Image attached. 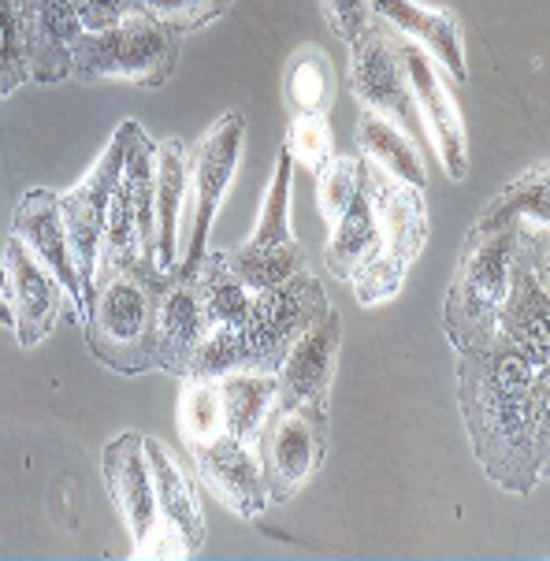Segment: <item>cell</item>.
<instances>
[{
  "instance_id": "1",
  "label": "cell",
  "mask_w": 550,
  "mask_h": 561,
  "mask_svg": "<svg viewBox=\"0 0 550 561\" xmlns=\"http://www.w3.org/2000/svg\"><path fill=\"white\" fill-rule=\"evenodd\" d=\"M458 405L472 454L502 491L532 494L547 469V360L506 339L458 354Z\"/></svg>"
},
{
  "instance_id": "2",
  "label": "cell",
  "mask_w": 550,
  "mask_h": 561,
  "mask_svg": "<svg viewBox=\"0 0 550 561\" xmlns=\"http://www.w3.org/2000/svg\"><path fill=\"white\" fill-rule=\"evenodd\" d=\"M172 275L149 268H98L82 294L79 323L87 328L90 354L104 368L138 376L153 368L157 298Z\"/></svg>"
},
{
  "instance_id": "3",
  "label": "cell",
  "mask_w": 550,
  "mask_h": 561,
  "mask_svg": "<svg viewBox=\"0 0 550 561\" xmlns=\"http://www.w3.org/2000/svg\"><path fill=\"white\" fill-rule=\"evenodd\" d=\"M365 190L376 208V245L346 283L362 306H383V301L398 298L413 261L424 250L428 208H424V190L394 183L373 164L365 168Z\"/></svg>"
},
{
  "instance_id": "4",
  "label": "cell",
  "mask_w": 550,
  "mask_h": 561,
  "mask_svg": "<svg viewBox=\"0 0 550 561\" xmlns=\"http://www.w3.org/2000/svg\"><path fill=\"white\" fill-rule=\"evenodd\" d=\"M179 49H183V34L160 23L146 8H127L116 23L82 31L71 60L82 82H130L157 90L172 79Z\"/></svg>"
},
{
  "instance_id": "5",
  "label": "cell",
  "mask_w": 550,
  "mask_h": 561,
  "mask_svg": "<svg viewBox=\"0 0 550 561\" xmlns=\"http://www.w3.org/2000/svg\"><path fill=\"white\" fill-rule=\"evenodd\" d=\"M514 239L517 227L465 234L458 272H454V283L447 290V309H443V328H447V339L458 354L491 346L499 339L495 323L509 287Z\"/></svg>"
},
{
  "instance_id": "6",
  "label": "cell",
  "mask_w": 550,
  "mask_h": 561,
  "mask_svg": "<svg viewBox=\"0 0 550 561\" xmlns=\"http://www.w3.org/2000/svg\"><path fill=\"white\" fill-rule=\"evenodd\" d=\"M153 186H157V141L135 119H127V157H123V171L108 202L98 268L157 272Z\"/></svg>"
},
{
  "instance_id": "7",
  "label": "cell",
  "mask_w": 550,
  "mask_h": 561,
  "mask_svg": "<svg viewBox=\"0 0 550 561\" xmlns=\"http://www.w3.org/2000/svg\"><path fill=\"white\" fill-rule=\"evenodd\" d=\"M242 138L245 119L239 112H224L190 153V190L183 224H179V272H194L208 253V231H213L227 186H231L234 171H239Z\"/></svg>"
},
{
  "instance_id": "8",
  "label": "cell",
  "mask_w": 550,
  "mask_h": 561,
  "mask_svg": "<svg viewBox=\"0 0 550 561\" xmlns=\"http://www.w3.org/2000/svg\"><path fill=\"white\" fill-rule=\"evenodd\" d=\"M324 283L309 268L290 275L287 283L268 290H253L250 317L239 335V373H268L275 376L279 360L287 357L290 342L301 335V328L328 309Z\"/></svg>"
},
{
  "instance_id": "9",
  "label": "cell",
  "mask_w": 550,
  "mask_h": 561,
  "mask_svg": "<svg viewBox=\"0 0 550 561\" xmlns=\"http://www.w3.org/2000/svg\"><path fill=\"white\" fill-rule=\"evenodd\" d=\"M268 502L283 506L317 477L328 454V409L275 402L257 432Z\"/></svg>"
},
{
  "instance_id": "10",
  "label": "cell",
  "mask_w": 550,
  "mask_h": 561,
  "mask_svg": "<svg viewBox=\"0 0 550 561\" xmlns=\"http://www.w3.org/2000/svg\"><path fill=\"white\" fill-rule=\"evenodd\" d=\"M550 272H547V227L517 224L514 261H509V287L499 309V339L514 342L539 360L550 357Z\"/></svg>"
},
{
  "instance_id": "11",
  "label": "cell",
  "mask_w": 550,
  "mask_h": 561,
  "mask_svg": "<svg viewBox=\"0 0 550 561\" xmlns=\"http://www.w3.org/2000/svg\"><path fill=\"white\" fill-rule=\"evenodd\" d=\"M350 90H354V98L362 101L365 112L391 119L413 141L424 135L410 93V79H405L402 68V53H398V34L391 26L373 19V26L357 42H350Z\"/></svg>"
},
{
  "instance_id": "12",
  "label": "cell",
  "mask_w": 550,
  "mask_h": 561,
  "mask_svg": "<svg viewBox=\"0 0 550 561\" xmlns=\"http://www.w3.org/2000/svg\"><path fill=\"white\" fill-rule=\"evenodd\" d=\"M123 157H127V123H119V130L112 135L108 146H104L98 164L82 175V183L71 186L68 194H60V220H64V231H68L71 261H75V272H79L82 294L90 290L93 275H98L104 220H108V202L123 171ZM79 306H82V298H79Z\"/></svg>"
},
{
  "instance_id": "13",
  "label": "cell",
  "mask_w": 550,
  "mask_h": 561,
  "mask_svg": "<svg viewBox=\"0 0 550 561\" xmlns=\"http://www.w3.org/2000/svg\"><path fill=\"white\" fill-rule=\"evenodd\" d=\"M4 268H8V306H12L15 317L12 331L23 350L42 346L64 317H79L68 290L56 283V275L15 234L4 242Z\"/></svg>"
},
{
  "instance_id": "14",
  "label": "cell",
  "mask_w": 550,
  "mask_h": 561,
  "mask_svg": "<svg viewBox=\"0 0 550 561\" xmlns=\"http://www.w3.org/2000/svg\"><path fill=\"white\" fill-rule=\"evenodd\" d=\"M339 346H343V317L328 306L301 328V335L290 342L287 357L275 368V402L328 409Z\"/></svg>"
},
{
  "instance_id": "15",
  "label": "cell",
  "mask_w": 550,
  "mask_h": 561,
  "mask_svg": "<svg viewBox=\"0 0 550 561\" xmlns=\"http://www.w3.org/2000/svg\"><path fill=\"white\" fill-rule=\"evenodd\" d=\"M398 53H402V68H405V79H410L421 130L435 146L447 175L465 179L469 175V138H465V119L450 98L447 79H443V71L432 64V56L424 49H416L413 42H405V37H398Z\"/></svg>"
},
{
  "instance_id": "16",
  "label": "cell",
  "mask_w": 550,
  "mask_h": 561,
  "mask_svg": "<svg viewBox=\"0 0 550 561\" xmlns=\"http://www.w3.org/2000/svg\"><path fill=\"white\" fill-rule=\"evenodd\" d=\"M208 339L205 298L194 272H175L157 298L153 320V368L186 379Z\"/></svg>"
},
{
  "instance_id": "17",
  "label": "cell",
  "mask_w": 550,
  "mask_h": 561,
  "mask_svg": "<svg viewBox=\"0 0 550 561\" xmlns=\"http://www.w3.org/2000/svg\"><path fill=\"white\" fill-rule=\"evenodd\" d=\"M197 461V477L231 513L253 520L268 510V483H264L257 443L220 435V439L190 450Z\"/></svg>"
},
{
  "instance_id": "18",
  "label": "cell",
  "mask_w": 550,
  "mask_h": 561,
  "mask_svg": "<svg viewBox=\"0 0 550 561\" xmlns=\"http://www.w3.org/2000/svg\"><path fill=\"white\" fill-rule=\"evenodd\" d=\"M101 472H104V488L112 494V506L119 510L123 525H127L138 550L157 528V491H153V472H149L141 435L119 432L116 439L104 446Z\"/></svg>"
},
{
  "instance_id": "19",
  "label": "cell",
  "mask_w": 550,
  "mask_h": 561,
  "mask_svg": "<svg viewBox=\"0 0 550 561\" xmlns=\"http://www.w3.org/2000/svg\"><path fill=\"white\" fill-rule=\"evenodd\" d=\"M373 19L391 26L398 37L413 42L416 49L432 56V64L454 82L469 79V64H465V34L458 15L447 8H428L421 0H373Z\"/></svg>"
},
{
  "instance_id": "20",
  "label": "cell",
  "mask_w": 550,
  "mask_h": 561,
  "mask_svg": "<svg viewBox=\"0 0 550 561\" xmlns=\"http://www.w3.org/2000/svg\"><path fill=\"white\" fill-rule=\"evenodd\" d=\"M23 31L31 82L53 85L75 75L71 53L87 23L75 12L71 0H23Z\"/></svg>"
},
{
  "instance_id": "21",
  "label": "cell",
  "mask_w": 550,
  "mask_h": 561,
  "mask_svg": "<svg viewBox=\"0 0 550 561\" xmlns=\"http://www.w3.org/2000/svg\"><path fill=\"white\" fill-rule=\"evenodd\" d=\"M146 461L153 472V491H157V525L164 531H172L179 543L186 547V558L202 554L205 547V510L197 499L194 477L183 469V461L175 458L160 439H146Z\"/></svg>"
},
{
  "instance_id": "22",
  "label": "cell",
  "mask_w": 550,
  "mask_h": 561,
  "mask_svg": "<svg viewBox=\"0 0 550 561\" xmlns=\"http://www.w3.org/2000/svg\"><path fill=\"white\" fill-rule=\"evenodd\" d=\"M12 234L56 275V283L68 290V298L79 309L82 287L71 261L68 231H64L60 220V194H53V190H31V194H23V202H19L12 216Z\"/></svg>"
},
{
  "instance_id": "23",
  "label": "cell",
  "mask_w": 550,
  "mask_h": 561,
  "mask_svg": "<svg viewBox=\"0 0 550 561\" xmlns=\"http://www.w3.org/2000/svg\"><path fill=\"white\" fill-rule=\"evenodd\" d=\"M190 190V153L179 138L157 146V186H153V220H157V272H179V224H183Z\"/></svg>"
},
{
  "instance_id": "24",
  "label": "cell",
  "mask_w": 550,
  "mask_h": 561,
  "mask_svg": "<svg viewBox=\"0 0 550 561\" xmlns=\"http://www.w3.org/2000/svg\"><path fill=\"white\" fill-rule=\"evenodd\" d=\"M194 279L205 298L208 335L239 339L245 328V317H250L253 290L231 272V264H227L224 253H205L202 264L194 268Z\"/></svg>"
},
{
  "instance_id": "25",
  "label": "cell",
  "mask_w": 550,
  "mask_h": 561,
  "mask_svg": "<svg viewBox=\"0 0 550 561\" xmlns=\"http://www.w3.org/2000/svg\"><path fill=\"white\" fill-rule=\"evenodd\" d=\"M357 153H362L376 171H383L387 179L413 190H424V160L416 141L405 135L402 127H394L391 119L365 112L357 119Z\"/></svg>"
},
{
  "instance_id": "26",
  "label": "cell",
  "mask_w": 550,
  "mask_h": 561,
  "mask_svg": "<svg viewBox=\"0 0 550 561\" xmlns=\"http://www.w3.org/2000/svg\"><path fill=\"white\" fill-rule=\"evenodd\" d=\"M532 224L547 227V164L539 160L536 168H528L525 175L514 179L499 197H491L480 208V216L472 220L469 231H502V227Z\"/></svg>"
},
{
  "instance_id": "27",
  "label": "cell",
  "mask_w": 550,
  "mask_h": 561,
  "mask_svg": "<svg viewBox=\"0 0 550 561\" xmlns=\"http://www.w3.org/2000/svg\"><path fill=\"white\" fill-rule=\"evenodd\" d=\"M224 398L227 435L245 443H257V432L275 405V376L268 373H227L216 379Z\"/></svg>"
},
{
  "instance_id": "28",
  "label": "cell",
  "mask_w": 550,
  "mask_h": 561,
  "mask_svg": "<svg viewBox=\"0 0 550 561\" xmlns=\"http://www.w3.org/2000/svg\"><path fill=\"white\" fill-rule=\"evenodd\" d=\"M373 245H376V208L368 202V190H362V194L343 208V216L331 224L328 250H324L328 272L346 283L357 264L373 253Z\"/></svg>"
},
{
  "instance_id": "29",
  "label": "cell",
  "mask_w": 550,
  "mask_h": 561,
  "mask_svg": "<svg viewBox=\"0 0 550 561\" xmlns=\"http://www.w3.org/2000/svg\"><path fill=\"white\" fill-rule=\"evenodd\" d=\"M290 179H294V157L287 149H279V157H275V175L261 205V220L253 227L250 239L242 242V250L268 253V250H283V245L298 242L290 231Z\"/></svg>"
},
{
  "instance_id": "30",
  "label": "cell",
  "mask_w": 550,
  "mask_h": 561,
  "mask_svg": "<svg viewBox=\"0 0 550 561\" xmlns=\"http://www.w3.org/2000/svg\"><path fill=\"white\" fill-rule=\"evenodd\" d=\"M294 116H328L331 108V64L317 49H301L290 56L287 79H283Z\"/></svg>"
},
{
  "instance_id": "31",
  "label": "cell",
  "mask_w": 550,
  "mask_h": 561,
  "mask_svg": "<svg viewBox=\"0 0 550 561\" xmlns=\"http://www.w3.org/2000/svg\"><path fill=\"white\" fill-rule=\"evenodd\" d=\"M183 398H179V432L190 450L227 435L224 424V398L216 379H183Z\"/></svg>"
},
{
  "instance_id": "32",
  "label": "cell",
  "mask_w": 550,
  "mask_h": 561,
  "mask_svg": "<svg viewBox=\"0 0 550 561\" xmlns=\"http://www.w3.org/2000/svg\"><path fill=\"white\" fill-rule=\"evenodd\" d=\"M224 256H227V264H231V272L239 275L250 290L279 287L290 275L309 268V256L301 250V242H290V245H283V250H268V253H253L239 245V250H224Z\"/></svg>"
},
{
  "instance_id": "33",
  "label": "cell",
  "mask_w": 550,
  "mask_h": 561,
  "mask_svg": "<svg viewBox=\"0 0 550 561\" xmlns=\"http://www.w3.org/2000/svg\"><path fill=\"white\" fill-rule=\"evenodd\" d=\"M365 190V157L362 153H335L317 171V205L328 224L343 216V208Z\"/></svg>"
},
{
  "instance_id": "34",
  "label": "cell",
  "mask_w": 550,
  "mask_h": 561,
  "mask_svg": "<svg viewBox=\"0 0 550 561\" xmlns=\"http://www.w3.org/2000/svg\"><path fill=\"white\" fill-rule=\"evenodd\" d=\"M26 82H31V68H26L23 0H0V98Z\"/></svg>"
},
{
  "instance_id": "35",
  "label": "cell",
  "mask_w": 550,
  "mask_h": 561,
  "mask_svg": "<svg viewBox=\"0 0 550 561\" xmlns=\"http://www.w3.org/2000/svg\"><path fill=\"white\" fill-rule=\"evenodd\" d=\"M283 149L294 157V164L309 168L312 175H317V171L335 157V135H331V127H328V116H294Z\"/></svg>"
},
{
  "instance_id": "36",
  "label": "cell",
  "mask_w": 550,
  "mask_h": 561,
  "mask_svg": "<svg viewBox=\"0 0 550 561\" xmlns=\"http://www.w3.org/2000/svg\"><path fill=\"white\" fill-rule=\"evenodd\" d=\"M138 8L153 12L172 31L190 34V31H202L213 19H220L231 8V0H138Z\"/></svg>"
},
{
  "instance_id": "37",
  "label": "cell",
  "mask_w": 550,
  "mask_h": 561,
  "mask_svg": "<svg viewBox=\"0 0 550 561\" xmlns=\"http://www.w3.org/2000/svg\"><path fill=\"white\" fill-rule=\"evenodd\" d=\"M320 8H324V19L335 37H343L346 45L373 26V0H320Z\"/></svg>"
},
{
  "instance_id": "38",
  "label": "cell",
  "mask_w": 550,
  "mask_h": 561,
  "mask_svg": "<svg viewBox=\"0 0 550 561\" xmlns=\"http://www.w3.org/2000/svg\"><path fill=\"white\" fill-rule=\"evenodd\" d=\"M75 12L82 15V23H87V31H101V26L116 23V19L123 15V8L116 4V0H71Z\"/></svg>"
},
{
  "instance_id": "39",
  "label": "cell",
  "mask_w": 550,
  "mask_h": 561,
  "mask_svg": "<svg viewBox=\"0 0 550 561\" xmlns=\"http://www.w3.org/2000/svg\"><path fill=\"white\" fill-rule=\"evenodd\" d=\"M15 317H12V306H8L4 298H0V328H12Z\"/></svg>"
},
{
  "instance_id": "40",
  "label": "cell",
  "mask_w": 550,
  "mask_h": 561,
  "mask_svg": "<svg viewBox=\"0 0 550 561\" xmlns=\"http://www.w3.org/2000/svg\"><path fill=\"white\" fill-rule=\"evenodd\" d=\"M0 298L8 301V268H4V250H0Z\"/></svg>"
},
{
  "instance_id": "41",
  "label": "cell",
  "mask_w": 550,
  "mask_h": 561,
  "mask_svg": "<svg viewBox=\"0 0 550 561\" xmlns=\"http://www.w3.org/2000/svg\"><path fill=\"white\" fill-rule=\"evenodd\" d=\"M116 4L123 8V12H127V8H138V0H116Z\"/></svg>"
}]
</instances>
